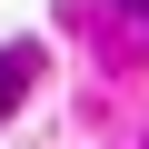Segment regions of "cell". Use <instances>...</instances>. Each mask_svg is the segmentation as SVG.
<instances>
[{
  "mask_svg": "<svg viewBox=\"0 0 149 149\" xmlns=\"http://www.w3.org/2000/svg\"><path fill=\"white\" fill-rule=\"evenodd\" d=\"M40 80V40H10V50H0V119H10L20 109V90Z\"/></svg>",
  "mask_w": 149,
  "mask_h": 149,
  "instance_id": "cell-1",
  "label": "cell"
},
{
  "mask_svg": "<svg viewBox=\"0 0 149 149\" xmlns=\"http://www.w3.org/2000/svg\"><path fill=\"white\" fill-rule=\"evenodd\" d=\"M129 10H149V0H129Z\"/></svg>",
  "mask_w": 149,
  "mask_h": 149,
  "instance_id": "cell-2",
  "label": "cell"
}]
</instances>
